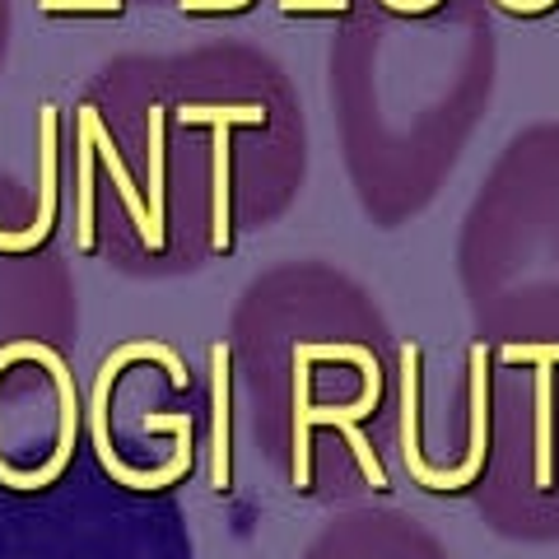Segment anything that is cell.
Wrapping results in <instances>:
<instances>
[{
	"instance_id": "cell-1",
	"label": "cell",
	"mask_w": 559,
	"mask_h": 559,
	"mask_svg": "<svg viewBox=\"0 0 559 559\" xmlns=\"http://www.w3.org/2000/svg\"><path fill=\"white\" fill-rule=\"evenodd\" d=\"M294 401H299V425H294V485H312V425H336L345 443L355 448L373 489H388V471L378 466L373 448L364 443L355 419L373 415L382 401V369L373 349L364 345H299L294 349Z\"/></svg>"
},
{
	"instance_id": "cell-2",
	"label": "cell",
	"mask_w": 559,
	"mask_h": 559,
	"mask_svg": "<svg viewBox=\"0 0 559 559\" xmlns=\"http://www.w3.org/2000/svg\"><path fill=\"white\" fill-rule=\"evenodd\" d=\"M182 127H215V234H210V248L229 252V131L234 127H261L266 121V108H182L178 112Z\"/></svg>"
},
{
	"instance_id": "cell-3",
	"label": "cell",
	"mask_w": 559,
	"mask_h": 559,
	"mask_svg": "<svg viewBox=\"0 0 559 559\" xmlns=\"http://www.w3.org/2000/svg\"><path fill=\"white\" fill-rule=\"evenodd\" d=\"M43 201H38V224L24 234H0V252H28L51 234V215H57V108H43Z\"/></svg>"
},
{
	"instance_id": "cell-4",
	"label": "cell",
	"mask_w": 559,
	"mask_h": 559,
	"mask_svg": "<svg viewBox=\"0 0 559 559\" xmlns=\"http://www.w3.org/2000/svg\"><path fill=\"white\" fill-rule=\"evenodd\" d=\"M84 127H90V135H94V150H98V159L108 164V173H112V187L121 191V201H127V210H131V219H135V229H140V238H145V248L154 252V229H150V210H145V201H140V191H135V182H131V173H127V164H121V154H117V145H112V135L103 131V121H98V108H84L75 112Z\"/></svg>"
},
{
	"instance_id": "cell-5",
	"label": "cell",
	"mask_w": 559,
	"mask_h": 559,
	"mask_svg": "<svg viewBox=\"0 0 559 559\" xmlns=\"http://www.w3.org/2000/svg\"><path fill=\"white\" fill-rule=\"evenodd\" d=\"M75 178H80V215H75V248L94 252V135L75 117Z\"/></svg>"
},
{
	"instance_id": "cell-6",
	"label": "cell",
	"mask_w": 559,
	"mask_h": 559,
	"mask_svg": "<svg viewBox=\"0 0 559 559\" xmlns=\"http://www.w3.org/2000/svg\"><path fill=\"white\" fill-rule=\"evenodd\" d=\"M215 359V489H229V345L210 349Z\"/></svg>"
},
{
	"instance_id": "cell-7",
	"label": "cell",
	"mask_w": 559,
	"mask_h": 559,
	"mask_svg": "<svg viewBox=\"0 0 559 559\" xmlns=\"http://www.w3.org/2000/svg\"><path fill=\"white\" fill-rule=\"evenodd\" d=\"M150 229L164 252V108H150Z\"/></svg>"
},
{
	"instance_id": "cell-8",
	"label": "cell",
	"mask_w": 559,
	"mask_h": 559,
	"mask_svg": "<svg viewBox=\"0 0 559 559\" xmlns=\"http://www.w3.org/2000/svg\"><path fill=\"white\" fill-rule=\"evenodd\" d=\"M38 5L47 14H57V10H94V14H117L121 10V0H38Z\"/></svg>"
},
{
	"instance_id": "cell-9",
	"label": "cell",
	"mask_w": 559,
	"mask_h": 559,
	"mask_svg": "<svg viewBox=\"0 0 559 559\" xmlns=\"http://www.w3.org/2000/svg\"><path fill=\"white\" fill-rule=\"evenodd\" d=\"M280 5H285L289 14H345V5L349 0H280Z\"/></svg>"
}]
</instances>
